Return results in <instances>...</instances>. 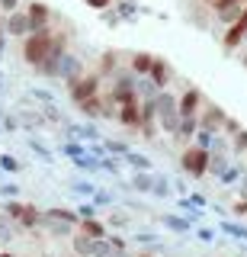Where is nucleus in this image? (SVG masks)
<instances>
[{
  "mask_svg": "<svg viewBox=\"0 0 247 257\" xmlns=\"http://www.w3.org/2000/svg\"><path fill=\"white\" fill-rule=\"evenodd\" d=\"M0 177H4V171H0Z\"/></svg>",
  "mask_w": 247,
  "mask_h": 257,
  "instance_id": "61",
  "label": "nucleus"
},
{
  "mask_svg": "<svg viewBox=\"0 0 247 257\" xmlns=\"http://www.w3.org/2000/svg\"><path fill=\"white\" fill-rule=\"evenodd\" d=\"M241 64L247 68V45H244V52H241Z\"/></svg>",
  "mask_w": 247,
  "mask_h": 257,
  "instance_id": "57",
  "label": "nucleus"
},
{
  "mask_svg": "<svg viewBox=\"0 0 247 257\" xmlns=\"http://www.w3.org/2000/svg\"><path fill=\"white\" fill-rule=\"evenodd\" d=\"M119 68H122V58H119V52H103V55H100V71H97L100 77L109 80Z\"/></svg>",
  "mask_w": 247,
  "mask_h": 257,
  "instance_id": "20",
  "label": "nucleus"
},
{
  "mask_svg": "<svg viewBox=\"0 0 247 257\" xmlns=\"http://www.w3.org/2000/svg\"><path fill=\"white\" fill-rule=\"evenodd\" d=\"M164 228H170V231H180V235H189L193 222H189L186 215H164Z\"/></svg>",
  "mask_w": 247,
  "mask_h": 257,
  "instance_id": "27",
  "label": "nucleus"
},
{
  "mask_svg": "<svg viewBox=\"0 0 247 257\" xmlns=\"http://www.w3.org/2000/svg\"><path fill=\"white\" fill-rule=\"evenodd\" d=\"M244 171H247L244 164H234V161H231V164H228V167H225V171H221L218 177H215V180H218L221 187H234V183L241 180V174H244Z\"/></svg>",
  "mask_w": 247,
  "mask_h": 257,
  "instance_id": "22",
  "label": "nucleus"
},
{
  "mask_svg": "<svg viewBox=\"0 0 247 257\" xmlns=\"http://www.w3.org/2000/svg\"><path fill=\"white\" fill-rule=\"evenodd\" d=\"M234 132H241V125H237V119H225V125H221V135H228V139H231V135H234Z\"/></svg>",
  "mask_w": 247,
  "mask_h": 257,
  "instance_id": "46",
  "label": "nucleus"
},
{
  "mask_svg": "<svg viewBox=\"0 0 247 257\" xmlns=\"http://www.w3.org/2000/svg\"><path fill=\"white\" fill-rule=\"evenodd\" d=\"M39 225H42L45 231H52L55 238H61V235H74V228L81 225V215H77L74 209H45Z\"/></svg>",
  "mask_w": 247,
  "mask_h": 257,
  "instance_id": "2",
  "label": "nucleus"
},
{
  "mask_svg": "<svg viewBox=\"0 0 247 257\" xmlns=\"http://www.w3.org/2000/svg\"><path fill=\"white\" fill-rule=\"evenodd\" d=\"M170 180L167 177H161V174H154V183H151V196H157V199H167L170 196Z\"/></svg>",
  "mask_w": 247,
  "mask_h": 257,
  "instance_id": "29",
  "label": "nucleus"
},
{
  "mask_svg": "<svg viewBox=\"0 0 247 257\" xmlns=\"http://www.w3.org/2000/svg\"><path fill=\"white\" fill-rule=\"evenodd\" d=\"M116 119L122 122L125 128H135L138 132V122H141V106H138V96L135 100H125L116 106Z\"/></svg>",
  "mask_w": 247,
  "mask_h": 257,
  "instance_id": "14",
  "label": "nucleus"
},
{
  "mask_svg": "<svg viewBox=\"0 0 247 257\" xmlns=\"http://www.w3.org/2000/svg\"><path fill=\"white\" fill-rule=\"evenodd\" d=\"M154 112H157V128L173 139V132H177V125H180L177 96H173L170 90H157V96H154Z\"/></svg>",
  "mask_w": 247,
  "mask_h": 257,
  "instance_id": "1",
  "label": "nucleus"
},
{
  "mask_svg": "<svg viewBox=\"0 0 247 257\" xmlns=\"http://www.w3.org/2000/svg\"><path fill=\"white\" fill-rule=\"evenodd\" d=\"M215 4V0H202V7H212Z\"/></svg>",
  "mask_w": 247,
  "mask_h": 257,
  "instance_id": "58",
  "label": "nucleus"
},
{
  "mask_svg": "<svg viewBox=\"0 0 247 257\" xmlns=\"http://www.w3.org/2000/svg\"><path fill=\"white\" fill-rule=\"evenodd\" d=\"M228 164H231V155H228V151H209V174L212 177H218Z\"/></svg>",
  "mask_w": 247,
  "mask_h": 257,
  "instance_id": "25",
  "label": "nucleus"
},
{
  "mask_svg": "<svg viewBox=\"0 0 247 257\" xmlns=\"http://www.w3.org/2000/svg\"><path fill=\"white\" fill-rule=\"evenodd\" d=\"M49 45H52V29L45 32H29L26 39H23V61L29 64V68H42L45 61H49Z\"/></svg>",
  "mask_w": 247,
  "mask_h": 257,
  "instance_id": "3",
  "label": "nucleus"
},
{
  "mask_svg": "<svg viewBox=\"0 0 247 257\" xmlns=\"http://www.w3.org/2000/svg\"><path fill=\"white\" fill-rule=\"evenodd\" d=\"M189 206H196V209H205V206H209V199H205L202 193H189Z\"/></svg>",
  "mask_w": 247,
  "mask_h": 257,
  "instance_id": "49",
  "label": "nucleus"
},
{
  "mask_svg": "<svg viewBox=\"0 0 247 257\" xmlns=\"http://www.w3.org/2000/svg\"><path fill=\"white\" fill-rule=\"evenodd\" d=\"M65 87H68L71 103H74V106H81L84 100H90V96L103 93V77L97 74V71H84L77 80H71V84H65Z\"/></svg>",
  "mask_w": 247,
  "mask_h": 257,
  "instance_id": "4",
  "label": "nucleus"
},
{
  "mask_svg": "<svg viewBox=\"0 0 247 257\" xmlns=\"http://www.w3.org/2000/svg\"><path fill=\"white\" fill-rule=\"evenodd\" d=\"M0 196H7V199L20 196V187H17V183H0Z\"/></svg>",
  "mask_w": 247,
  "mask_h": 257,
  "instance_id": "47",
  "label": "nucleus"
},
{
  "mask_svg": "<svg viewBox=\"0 0 247 257\" xmlns=\"http://www.w3.org/2000/svg\"><path fill=\"white\" fill-rule=\"evenodd\" d=\"M221 231H225V235H231V238H237V241H244V244H247V225H237V222L225 219V222H221Z\"/></svg>",
  "mask_w": 247,
  "mask_h": 257,
  "instance_id": "31",
  "label": "nucleus"
},
{
  "mask_svg": "<svg viewBox=\"0 0 247 257\" xmlns=\"http://www.w3.org/2000/svg\"><path fill=\"white\" fill-rule=\"evenodd\" d=\"M100 20L106 23V26H113V29H116L119 23H122V16L116 13V7H106V10H100Z\"/></svg>",
  "mask_w": 247,
  "mask_h": 257,
  "instance_id": "41",
  "label": "nucleus"
},
{
  "mask_svg": "<svg viewBox=\"0 0 247 257\" xmlns=\"http://www.w3.org/2000/svg\"><path fill=\"white\" fill-rule=\"evenodd\" d=\"M122 161H125V164H129V167H135V171H154V164H151V158L148 155H141V151H125V155H122Z\"/></svg>",
  "mask_w": 247,
  "mask_h": 257,
  "instance_id": "23",
  "label": "nucleus"
},
{
  "mask_svg": "<svg viewBox=\"0 0 247 257\" xmlns=\"http://www.w3.org/2000/svg\"><path fill=\"white\" fill-rule=\"evenodd\" d=\"M77 228H81L84 235H90V238H106V235H109V225L100 222V219H81V225H77Z\"/></svg>",
  "mask_w": 247,
  "mask_h": 257,
  "instance_id": "21",
  "label": "nucleus"
},
{
  "mask_svg": "<svg viewBox=\"0 0 247 257\" xmlns=\"http://www.w3.org/2000/svg\"><path fill=\"white\" fill-rule=\"evenodd\" d=\"M148 77L154 80L161 90H167L170 87V80H173V64L167 61V58H157L154 55V61H151V71H148Z\"/></svg>",
  "mask_w": 247,
  "mask_h": 257,
  "instance_id": "15",
  "label": "nucleus"
},
{
  "mask_svg": "<svg viewBox=\"0 0 247 257\" xmlns=\"http://www.w3.org/2000/svg\"><path fill=\"white\" fill-rule=\"evenodd\" d=\"M103 148H106V155L122 158L125 151H129V145H125V142H119V139H106V142H103Z\"/></svg>",
  "mask_w": 247,
  "mask_h": 257,
  "instance_id": "37",
  "label": "nucleus"
},
{
  "mask_svg": "<svg viewBox=\"0 0 247 257\" xmlns=\"http://www.w3.org/2000/svg\"><path fill=\"white\" fill-rule=\"evenodd\" d=\"M84 4L90 7V10H97V13H100V10H106V7H113V0H84Z\"/></svg>",
  "mask_w": 247,
  "mask_h": 257,
  "instance_id": "50",
  "label": "nucleus"
},
{
  "mask_svg": "<svg viewBox=\"0 0 247 257\" xmlns=\"http://www.w3.org/2000/svg\"><path fill=\"white\" fill-rule=\"evenodd\" d=\"M151 183H154V171H135L132 190H138V193H145V196H151Z\"/></svg>",
  "mask_w": 247,
  "mask_h": 257,
  "instance_id": "26",
  "label": "nucleus"
},
{
  "mask_svg": "<svg viewBox=\"0 0 247 257\" xmlns=\"http://www.w3.org/2000/svg\"><path fill=\"white\" fill-rule=\"evenodd\" d=\"M74 212L81 215V219H97V203H93V199H84V203L77 206Z\"/></svg>",
  "mask_w": 247,
  "mask_h": 257,
  "instance_id": "40",
  "label": "nucleus"
},
{
  "mask_svg": "<svg viewBox=\"0 0 247 257\" xmlns=\"http://www.w3.org/2000/svg\"><path fill=\"white\" fill-rule=\"evenodd\" d=\"M84 151H87V145H84V142H77V139H68L65 145H61V155L71 158V161H74V158H81Z\"/></svg>",
  "mask_w": 247,
  "mask_h": 257,
  "instance_id": "33",
  "label": "nucleus"
},
{
  "mask_svg": "<svg viewBox=\"0 0 247 257\" xmlns=\"http://www.w3.org/2000/svg\"><path fill=\"white\" fill-rule=\"evenodd\" d=\"M90 199H93L97 206H116V193H113V190H100V187H97V193H93Z\"/></svg>",
  "mask_w": 247,
  "mask_h": 257,
  "instance_id": "38",
  "label": "nucleus"
},
{
  "mask_svg": "<svg viewBox=\"0 0 247 257\" xmlns=\"http://www.w3.org/2000/svg\"><path fill=\"white\" fill-rule=\"evenodd\" d=\"M135 244H148V247H154V244H161V238H157L154 231H135Z\"/></svg>",
  "mask_w": 247,
  "mask_h": 257,
  "instance_id": "42",
  "label": "nucleus"
},
{
  "mask_svg": "<svg viewBox=\"0 0 247 257\" xmlns=\"http://www.w3.org/2000/svg\"><path fill=\"white\" fill-rule=\"evenodd\" d=\"M196 238L205 241V244H212V241H215V231L212 228H196Z\"/></svg>",
  "mask_w": 247,
  "mask_h": 257,
  "instance_id": "51",
  "label": "nucleus"
},
{
  "mask_svg": "<svg viewBox=\"0 0 247 257\" xmlns=\"http://www.w3.org/2000/svg\"><path fill=\"white\" fill-rule=\"evenodd\" d=\"M84 71H87L84 58H81L77 52H71V48H68V52H65V55L58 58V68H55V77H58V80H65V84H71V80H77V77L84 74Z\"/></svg>",
  "mask_w": 247,
  "mask_h": 257,
  "instance_id": "9",
  "label": "nucleus"
},
{
  "mask_svg": "<svg viewBox=\"0 0 247 257\" xmlns=\"http://www.w3.org/2000/svg\"><path fill=\"white\" fill-rule=\"evenodd\" d=\"M244 32H247V7L241 10V16H237L231 26H225V32H221V48H225L228 55H231V52H237V48H241Z\"/></svg>",
  "mask_w": 247,
  "mask_h": 257,
  "instance_id": "10",
  "label": "nucleus"
},
{
  "mask_svg": "<svg viewBox=\"0 0 247 257\" xmlns=\"http://www.w3.org/2000/svg\"><path fill=\"white\" fill-rule=\"evenodd\" d=\"M4 87H7V77H4V71H0V93H4Z\"/></svg>",
  "mask_w": 247,
  "mask_h": 257,
  "instance_id": "56",
  "label": "nucleus"
},
{
  "mask_svg": "<svg viewBox=\"0 0 247 257\" xmlns=\"http://www.w3.org/2000/svg\"><path fill=\"white\" fill-rule=\"evenodd\" d=\"M247 7V0H215V4L209 7V13H212V23L215 26H231V23L241 16V10Z\"/></svg>",
  "mask_w": 247,
  "mask_h": 257,
  "instance_id": "7",
  "label": "nucleus"
},
{
  "mask_svg": "<svg viewBox=\"0 0 247 257\" xmlns=\"http://www.w3.org/2000/svg\"><path fill=\"white\" fill-rule=\"evenodd\" d=\"M20 10V0H0V13H13Z\"/></svg>",
  "mask_w": 247,
  "mask_h": 257,
  "instance_id": "52",
  "label": "nucleus"
},
{
  "mask_svg": "<svg viewBox=\"0 0 247 257\" xmlns=\"http://www.w3.org/2000/svg\"><path fill=\"white\" fill-rule=\"evenodd\" d=\"M103 241H106V238H90V235H84V231H77L71 244H74V254L77 257H97L100 247H103Z\"/></svg>",
  "mask_w": 247,
  "mask_h": 257,
  "instance_id": "16",
  "label": "nucleus"
},
{
  "mask_svg": "<svg viewBox=\"0 0 247 257\" xmlns=\"http://www.w3.org/2000/svg\"><path fill=\"white\" fill-rule=\"evenodd\" d=\"M97 257H129V247H125V241H122V238L106 235V241H103V247H100V254H97Z\"/></svg>",
  "mask_w": 247,
  "mask_h": 257,
  "instance_id": "19",
  "label": "nucleus"
},
{
  "mask_svg": "<svg viewBox=\"0 0 247 257\" xmlns=\"http://www.w3.org/2000/svg\"><path fill=\"white\" fill-rule=\"evenodd\" d=\"M0 20H4V29H7V36L10 39H26L29 32V16H26V10H13V13H0Z\"/></svg>",
  "mask_w": 247,
  "mask_h": 257,
  "instance_id": "11",
  "label": "nucleus"
},
{
  "mask_svg": "<svg viewBox=\"0 0 247 257\" xmlns=\"http://www.w3.org/2000/svg\"><path fill=\"white\" fill-rule=\"evenodd\" d=\"M205 96L199 87H186L180 96H177V106H180V116H199V109H202Z\"/></svg>",
  "mask_w": 247,
  "mask_h": 257,
  "instance_id": "13",
  "label": "nucleus"
},
{
  "mask_svg": "<svg viewBox=\"0 0 247 257\" xmlns=\"http://www.w3.org/2000/svg\"><path fill=\"white\" fill-rule=\"evenodd\" d=\"M237 193H247V171L241 174V180H237Z\"/></svg>",
  "mask_w": 247,
  "mask_h": 257,
  "instance_id": "53",
  "label": "nucleus"
},
{
  "mask_svg": "<svg viewBox=\"0 0 247 257\" xmlns=\"http://www.w3.org/2000/svg\"><path fill=\"white\" fill-rule=\"evenodd\" d=\"M113 7L122 16V23H138V13H145V7L138 0H113Z\"/></svg>",
  "mask_w": 247,
  "mask_h": 257,
  "instance_id": "18",
  "label": "nucleus"
},
{
  "mask_svg": "<svg viewBox=\"0 0 247 257\" xmlns=\"http://www.w3.org/2000/svg\"><path fill=\"white\" fill-rule=\"evenodd\" d=\"M4 212L10 215V222H17L20 228H39V219H42V212H39L36 206L20 203V199H10V203H4Z\"/></svg>",
  "mask_w": 247,
  "mask_h": 257,
  "instance_id": "6",
  "label": "nucleus"
},
{
  "mask_svg": "<svg viewBox=\"0 0 247 257\" xmlns=\"http://www.w3.org/2000/svg\"><path fill=\"white\" fill-rule=\"evenodd\" d=\"M151 61H154V55H151V52H132V55H129V64H125V68H129L132 74H138V77H148Z\"/></svg>",
  "mask_w": 247,
  "mask_h": 257,
  "instance_id": "17",
  "label": "nucleus"
},
{
  "mask_svg": "<svg viewBox=\"0 0 247 257\" xmlns=\"http://www.w3.org/2000/svg\"><path fill=\"white\" fill-rule=\"evenodd\" d=\"M0 171H4V174H17L20 171V161L13 158V155H0Z\"/></svg>",
  "mask_w": 247,
  "mask_h": 257,
  "instance_id": "43",
  "label": "nucleus"
},
{
  "mask_svg": "<svg viewBox=\"0 0 247 257\" xmlns=\"http://www.w3.org/2000/svg\"><path fill=\"white\" fill-rule=\"evenodd\" d=\"M29 151H33V155H36L39 161H45V164H52V161H55V155H52V151H49V148H45L42 142L36 139V135H33V139H29Z\"/></svg>",
  "mask_w": 247,
  "mask_h": 257,
  "instance_id": "34",
  "label": "nucleus"
},
{
  "mask_svg": "<svg viewBox=\"0 0 247 257\" xmlns=\"http://www.w3.org/2000/svg\"><path fill=\"white\" fill-rule=\"evenodd\" d=\"M106 225H109V228H125V225H129V215H122V212H113Z\"/></svg>",
  "mask_w": 247,
  "mask_h": 257,
  "instance_id": "45",
  "label": "nucleus"
},
{
  "mask_svg": "<svg viewBox=\"0 0 247 257\" xmlns=\"http://www.w3.org/2000/svg\"><path fill=\"white\" fill-rule=\"evenodd\" d=\"M234 215H247V193H237V199H234Z\"/></svg>",
  "mask_w": 247,
  "mask_h": 257,
  "instance_id": "48",
  "label": "nucleus"
},
{
  "mask_svg": "<svg viewBox=\"0 0 247 257\" xmlns=\"http://www.w3.org/2000/svg\"><path fill=\"white\" fill-rule=\"evenodd\" d=\"M180 212H183V215H186V219H189V222H193V225H196V222H202V209H196V206H189V199H180Z\"/></svg>",
  "mask_w": 247,
  "mask_h": 257,
  "instance_id": "36",
  "label": "nucleus"
},
{
  "mask_svg": "<svg viewBox=\"0 0 247 257\" xmlns=\"http://www.w3.org/2000/svg\"><path fill=\"white\" fill-rule=\"evenodd\" d=\"M0 209H4V203H0Z\"/></svg>",
  "mask_w": 247,
  "mask_h": 257,
  "instance_id": "62",
  "label": "nucleus"
},
{
  "mask_svg": "<svg viewBox=\"0 0 247 257\" xmlns=\"http://www.w3.org/2000/svg\"><path fill=\"white\" fill-rule=\"evenodd\" d=\"M244 45H247V32H244V39H241V48H244Z\"/></svg>",
  "mask_w": 247,
  "mask_h": 257,
  "instance_id": "59",
  "label": "nucleus"
},
{
  "mask_svg": "<svg viewBox=\"0 0 247 257\" xmlns=\"http://www.w3.org/2000/svg\"><path fill=\"white\" fill-rule=\"evenodd\" d=\"M26 16H29V29L33 32H45V29H52V23H55V10L45 0H29Z\"/></svg>",
  "mask_w": 247,
  "mask_h": 257,
  "instance_id": "8",
  "label": "nucleus"
},
{
  "mask_svg": "<svg viewBox=\"0 0 247 257\" xmlns=\"http://www.w3.org/2000/svg\"><path fill=\"white\" fill-rule=\"evenodd\" d=\"M0 125H4V132H17V128H20V116H13V112H4Z\"/></svg>",
  "mask_w": 247,
  "mask_h": 257,
  "instance_id": "44",
  "label": "nucleus"
},
{
  "mask_svg": "<svg viewBox=\"0 0 247 257\" xmlns=\"http://www.w3.org/2000/svg\"><path fill=\"white\" fill-rule=\"evenodd\" d=\"M0 257H13V254H7V251H4V254H0Z\"/></svg>",
  "mask_w": 247,
  "mask_h": 257,
  "instance_id": "60",
  "label": "nucleus"
},
{
  "mask_svg": "<svg viewBox=\"0 0 247 257\" xmlns=\"http://www.w3.org/2000/svg\"><path fill=\"white\" fill-rule=\"evenodd\" d=\"M29 96H33V100H39L42 106L55 103V93H52V90H45V87H33V90H29Z\"/></svg>",
  "mask_w": 247,
  "mask_h": 257,
  "instance_id": "39",
  "label": "nucleus"
},
{
  "mask_svg": "<svg viewBox=\"0 0 247 257\" xmlns=\"http://www.w3.org/2000/svg\"><path fill=\"white\" fill-rule=\"evenodd\" d=\"M71 190L77 193V196H84V199H90L93 193H97V183H90V180H74L71 183Z\"/></svg>",
  "mask_w": 247,
  "mask_h": 257,
  "instance_id": "35",
  "label": "nucleus"
},
{
  "mask_svg": "<svg viewBox=\"0 0 247 257\" xmlns=\"http://www.w3.org/2000/svg\"><path fill=\"white\" fill-rule=\"evenodd\" d=\"M180 167L189 177H196V180H199V177H205V174H209V151L199 148V145H186L183 155H180Z\"/></svg>",
  "mask_w": 247,
  "mask_h": 257,
  "instance_id": "5",
  "label": "nucleus"
},
{
  "mask_svg": "<svg viewBox=\"0 0 247 257\" xmlns=\"http://www.w3.org/2000/svg\"><path fill=\"white\" fill-rule=\"evenodd\" d=\"M74 167H77V171H84V174H97L100 171V158H93L90 151H84L81 158H74Z\"/></svg>",
  "mask_w": 247,
  "mask_h": 257,
  "instance_id": "28",
  "label": "nucleus"
},
{
  "mask_svg": "<svg viewBox=\"0 0 247 257\" xmlns=\"http://www.w3.org/2000/svg\"><path fill=\"white\" fill-rule=\"evenodd\" d=\"M228 148H231V155H237V158L247 155V128H241V132L231 135V145H228Z\"/></svg>",
  "mask_w": 247,
  "mask_h": 257,
  "instance_id": "32",
  "label": "nucleus"
},
{
  "mask_svg": "<svg viewBox=\"0 0 247 257\" xmlns=\"http://www.w3.org/2000/svg\"><path fill=\"white\" fill-rule=\"evenodd\" d=\"M228 112L218 106V103H202V109H199V128H209V132H221V125H225Z\"/></svg>",
  "mask_w": 247,
  "mask_h": 257,
  "instance_id": "12",
  "label": "nucleus"
},
{
  "mask_svg": "<svg viewBox=\"0 0 247 257\" xmlns=\"http://www.w3.org/2000/svg\"><path fill=\"white\" fill-rule=\"evenodd\" d=\"M4 58H7V39L0 42V61H4Z\"/></svg>",
  "mask_w": 247,
  "mask_h": 257,
  "instance_id": "54",
  "label": "nucleus"
},
{
  "mask_svg": "<svg viewBox=\"0 0 247 257\" xmlns=\"http://www.w3.org/2000/svg\"><path fill=\"white\" fill-rule=\"evenodd\" d=\"M122 164H125V161L122 158H116V155H103L100 158V171H106V174H122Z\"/></svg>",
  "mask_w": 247,
  "mask_h": 257,
  "instance_id": "30",
  "label": "nucleus"
},
{
  "mask_svg": "<svg viewBox=\"0 0 247 257\" xmlns=\"http://www.w3.org/2000/svg\"><path fill=\"white\" fill-rule=\"evenodd\" d=\"M45 125V116L39 109H26V112H20V128H29V132H36V128H42Z\"/></svg>",
  "mask_w": 247,
  "mask_h": 257,
  "instance_id": "24",
  "label": "nucleus"
},
{
  "mask_svg": "<svg viewBox=\"0 0 247 257\" xmlns=\"http://www.w3.org/2000/svg\"><path fill=\"white\" fill-rule=\"evenodd\" d=\"M4 39H10V36H7V29H4V20H0V42H4Z\"/></svg>",
  "mask_w": 247,
  "mask_h": 257,
  "instance_id": "55",
  "label": "nucleus"
}]
</instances>
